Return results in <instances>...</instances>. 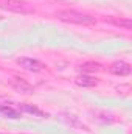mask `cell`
Masks as SVG:
<instances>
[{"label":"cell","mask_w":132,"mask_h":134,"mask_svg":"<svg viewBox=\"0 0 132 134\" xmlns=\"http://www.w3.org/2000/svg\"><path fill=\"white\" fill-rule=\"evenodd\" d=\"M0 114H3L8 119H19L20 117V111L19 109H16L13 106H6V104L0 106Z\"/></svg>","instance_id":"cell-8"},{"label":"cell","mask_w":132,"mask_h":134,"mask_svg":"<svg viewBox=\"0 0 132 134\" xmlns=\"http://www.w3.org/2000/svg\"><path fill=\"white\" fill-rule=\"evenodd\" d=\"M56 17L62 22H68V24H78V25H93L97 20L93 16L90 14H84L75 9H62L56 13Z\"/></svg>","instance_id":"cell-1"},{"label":"cell","mask_w":132,"mask_h":134,"mask_svg":"<svg viewBox=\"0 0 132 134\" xmlns=\"http://www.w3.org/2000/svg\"><path fill=\"white\" fill-rule=\"evenodd\" d=\"M0 134H2V133H0Z\"/></svg>","instance_id":"cell-13"},{"label":"cell","mask_w":132,"mask_h":134,"mask_svg":"<svg viewBox=\"0 0 132 134\" xmlns=\"http://www.w3.org/2000/svg\"><path fill=\"white\" fill-rule=\"evenodd\" d=\"M0 20H2V16H0Z\"/></svg>","instance_id":"cell-12"},{"label":"cell","mask_w":132,"mask_h":134,"mask_svg":"<svg viewBox=\"0 0 132 134\" xmlns=\"http://www.w3.org/2000/svg\"><path fill=\"white\" fill-rule=\"evenodd\" d=\"M17 109L20 112H28V114H33V115H37V117H47V114H44L39 108H36L33 104H28V103H20L17 106Z\"/></svg>","instance_id":"cell-7"},{"label":"cell","mask_w":132,"mask_h":134,"mask_svg":"<svg viewBox=\"0 0 132 134\" xmlns=\"http://www.w3.org/2000/svg\"><path fill=\"white\" fill-rule=\"evenodd\" d=\"M16 63L22 67V69L28 70V72H40V70L45 67V66H44V63H40L39 59L27 58V56H23V58H17V59H16Z\"/></svg>","instance_id":"cell-3"},{"label":"cell","mask_w":132,"mask_h":134,"mask_svg":"<svg viewBox=\"0 0 132 134\" xmlns=\"http://www.w3.org/2000/svg\"><path fill=\"white\" fill-rule=\"evenodd\" d=\"M62 120L67 122L68 125H71V126H76V128H82V130H87V126H84L79 120H78V117H75V115H71V114H62Z\"/></svg>","instance_id":"cell-10"},{"label":"cell","mask_w":132,"mask_h":134,"mask_svg":"<svg viewBox=\"0 0 132 134\" xmlns=\"http://www.w3.org/2000/svg\"><path fill=\"white\" fill-rule=\"evenodd\" d=\"M81 70L86 72V73H95V72L101 70V64L95 63V61H87V63L81 64Z\"/></svg>","instance_id":"cell-9"},{"label":"cell","mask_w":132,"mask_h":134,"mask_svg":"<svg viewBox=\"0 0 132 134\" xmlns=\"http://www.w3.org/2000/svg\"><path fill=\"white\" fill-rule=\"evenodd\" d=\"M109 72L117 75V76H126V75L131 73V66L128 63H124V61H115V63L110 64Z\"/></svg>","instance_id":"cell-5"},{"label":"cell","mask_w":132,"mask_h":134,"mask_svg":"<svg viewBox=\"0 0 132 134\" xmlns=\"http://www.w3.org/2000/svg\"><path fill=\"white\" fill-rule=\"evenodd\" d=\"M0 8L13 13H20V14L33 13V8L23 0H0Z\"/></svg>","instance_id":"cell-2"},{"label":"cell","mask_w":132,"mask_h":134,"mask_svg":"<svg viewBox=\"0 0 132 134\" xmlns=\"http://www.w3.org/2000/svg\"><path fill=\"white\" fill-rule=\"evenodd\" d=\"M9 84H11V87H13L16 92H19V94H25V95L33 94V86H31L27 80H23V78L14 76V78L9 80Z\"/></svg>","instance_id":"cell-4"},{"label":"cell","mask_w":132,"mask_h":134,"mask_svg":"<svg viewBox=\"0 0 132 134\" xmlns=\"http://www.w3.org/2000/svg\"><path fill=\"white\" fill-rule=\"evenodd\" d=\"M75 83L81 87H93L98 84V80L95 76H90V75H79L75 78Z\"/></svg>","instance_id":"cell-6"},{"label":"cell","mask_w":132,"mask_h":134,"mask_svg":"<svg viewBox=\"0 0 132 134\" xmlns=\"http://www.w3.org/2000/svg\"><path fill=\"white\" fill-rule=\"evenodd\" d=\"M115 24H117V25H120V27H123L124 30H131V27H132V24H131V20H129V19H126V20L120 19V20H115Z\"/></svg>","instance_id":"cell-11"}]
</instances>
